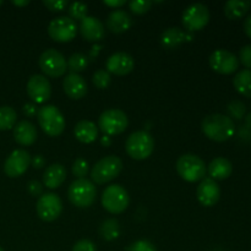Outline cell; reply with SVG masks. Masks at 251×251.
Returning <instances> with one entry per match:
<instances>
[{
	"label": "cell",
	"mask_w": 251,
	"mask_h": 251,
	"mask_svg": "<svg viewBox=\"0 0 251 251\" xmlns=\"http://www.w3.org/2000/svg\"><path fill=\"white\" fill-rule=\"evenodd\" d=\"M201 127L208 139L217 142L227 141L235 132V124L232 118L223 114L207 115L202 120Z\"/></svg>",
	"instance_id": "1"
},
{
	"label": "cell",
	"mask_w": 251,
	"mask_h": 251,
	"mask_svg": "<svg viewBox=\"0 0 251 251\" xmlns=\"http://www.w3.org/2000/svg\"><path fill=\"white\" fill-rule=\"evenodd\" d=\"M97 195L95 184L88 179H76L71 183L68 190V198L74 206L87 208L93 205Z\"/></svg>",
	"instance_id": "2"
},
{
	"label": "cell",
	"mask_w": 251,
	"mask_h": 251,
	"mask_svg": "<svg viewBox=\"0 0 251 251\" xmlns=\"http://www.w3.org/2000/svg\"><path fill=\"white\" fill-rule=\"evenodd\" d=\"M39 126L50 137H56L63 134L65 129V119L55 105H43L37 113Z\"/></svg>",
	"instance_id": "3"
},
{
	"label": "cell",
	"mask_w": 251,
	"mask_h": 251,
	"mask_svg": "<svg viewBox=\"0 0 251 251\" xmlns=\"http://www.w3.org/2000/svg\"><path fill=\"white\" fill-rule=\"evenodd\" d=\"M154 149L153 137L147 131H135L127 137L125 150L131 158L136 161L149 158Z\"/></svg>",
	"instance_id": "4"
},
{
	"label": "cell",
	"mask_w": 251,
	"mask_h": 251,
	"mask_svg": "<svg viewBox=\"0 0 251 251\" xmlns=\"http://www.w3.org/2000/svg\"><path fill=\"white\" fill-rule=\"evenodd\" d=\"M206 171L207 168L205 162L196 154H183L176 161V172L184 180L189 183L202 180Z\"/></svg>",
	"instance_id": "5"
},
{
	"label": "cell",
	"mask_w": 251,
	"mask_h": 251,
	"mask_svg": "<svg viewBox=\"0 0 251 251\" xmlns=\"http://www.w3.org/2000/svg\"><path fill=\"white\" fill-rule=\"evenodd\" d=\"M123 169V162L117 156H107L104 158L100 159L97 163L93 166L91 171V179L96 184L109 183L110 180L117 178Z\"/></svg>",
	"instance_id": "6"
},
{
	"label": "cell",
	"mask_w": 251,
	"mask_h": 251,
	"mask_svg": "<svg viewBox=\"0 0 251 251\" xmlns=\"http://www.w3.org/2000/svg\"><path fill=\"white\" fill-rule=\"evenodd\" d=\"M130 202L127 191L119 184H114L105 188L102 194V205L108 212L119 215L124 212Z\"/></svg>",
	"instance_id": "7"
},
{
	"label": "cell",
	"mask_w": 251,
	"mask_h": 251,
	"mask_svg": "<svg viewBox=\"0 0 251 251\" xmlns=\"http://www.w3.org/2000/svg\"><path fill=\"white\" fill-rule=\"evenodd\" d=\"M39 68L48 77H60L68 70L65 58L56 49H47L39 56Z\"/></svg>",
	"instance_id": "8"
},
{
	"label": "cell",
	"mask_w": 251,
	"mask_h": 251,
	"mask_svg": "<svg viewBox=\"0 0 251 251\" xmlns=\"http://www.w3.org/2000/svg\"><path fill=\"white\" fill-rule=\"evenodd\" d=\"M129 120L126 114L119 109H108L100 114L98 127L105 135H119L126 130Z\"/></svg>",
	"instance_id": "9"
},
{
	"label": "cell",
	"mask_w": 251,
	"mask_h": 251,
	"mask_svg": "<svg viewBox=\"0 0 251 251\" xmlns=\"http://www.w3.org/2000/svg\"><path fill=\"white\" fill-rule=\"evenodd\" d=\"M77 26L69 16H59L53 19L48 26V34L53 41L59 43L71 42L77 34Z\"/></svg>",
	"instance_id": "10"
},
{
	"label": "cell",
	"mask_w": 251,
	"mask_h": 251,
	"mask_svg": "<svg viewBox=\"0 0 251 251\" xmlns=\"http://www.w3.org/2000/svg\"><path fill=\"white\" fill-rule=\"evenodd\" d=\"M37 215L44 222H53L63 211V202L56 194L47 193L39 196L36 205Z\"/></svg>",
	"instance_id": "11"
},
{
	"label": "cell",
	"mask_w": 251,
	"mask_h": 251,
	"mask_svg": "<svg viewBox=\"0 0 251 251\" xmlns=\"http://www.w3.org/2000/svg\"><path fill=\"white\" fill-rule=\"evenodd\" d=\"M210 21V10L203 4H193L183 12V25L188 31H200Z\"/></svg>",
	"instance_id": "12"
},
{
	"label": "cell",
	"mask_w": 251,
	"mask_h": 251,
	"mask_svg": "<svg viewBox=\"0 0 251 251\" xmlns=\"http://www.w3.org/2000/svg\"><path fill=\"white\" fill-rule=\"evenodd\" d=\"M210 66L213 71L223 75L235 73L239 68V59L226 49H217L210 56Z\"/></svg>",
	"instance_id": "13"
},
{
	"label": "cell",
	"mask_w": 251,
	"mask_h": 251,
	"mask_svg": "<svg viewBox=\"0 0 251 251\" xmlns=\"http://www.w3.org/2000/svg\"><path fill=\"white\" fill-rule=\"evenodd\" d=\"M27 95L33 102L42 104L51 96V86L48 78L43 75H33L27 82Z\"/></svg>",
	"instance_id": "14"
},
{
	"label": "cell",
	"mask_w": 251,
	"mask_h": 251,
	"mask_svg": "<svg viewBox=\"0 0 251 251\" xmlns=\"http://www.w3.org/2000/svg\"><path fill=\"white\" fill-rule=\"evenodd\" d=\"M31 164V156L26 150H16L12 152L4 163V172L10 178L22 176Z\"/></svg>",
	"instance_id": "15"
},
{
	"label": "cell",
	"mask_w": 251,
	"mask_h": 251,
	"mask_svg": "<svg viewBox=\"0 0 251 251\" xmlns=\"http://www.w3.org/2000/svg\"><path fill=\"white\" fill-rule=\"evenodd\" d=\"M135 61L130 54L119 51L108 58L105 63V69L109 74H114L117 76H124L134 70Z\"/></svg>",
	"instance_id": "16"
},
{
	"label": "cell",
	"mask_w": 251,
	"mask_h": 251,
	"mask_svg": "<svg viewBox=\"0 0 251 251\" xmlns=\"http://www.w3.org/2000/svg\"><path fill=\"white\" fill-rule=\"evenodd\" d=\"M198 200L205 207H212L218 202L221 196V189L216 180L211 178L202 179L198 186Z\"/></svg>",
	"instance_id": "17"
},
{
	"label": "cell",
	"mask_w": 251,
	"mask_h": 251,
	"mask_svg": "<svg viewBox=\"0 0 251 251\" xmlns=\"http://www.w3.org/2000/svg\"><path fill=\"white\" fill-rule=\"evenodd\" d=\"M80 33L87 42H100L104 38L105 29L102 22L92 16H87L81 21Z\"/></svg>",
	"instance_id": "18"
},
{
	"label": "cell",
	"mask_w": 251,
	"mask_h": 251,
	"mask_svg": "<svg viewBox=\"0 0 251 251\" xmlns=\"http://www.w3.org/2000/svg\"><path fill=\"white\" fill-rule=\"evenodd\" d=\"M64 91L71 100H81L87 93V83L78 74H69L63 82Z\"/></svg>",
	"instance_id": "19"
},
{
	"label": "cell",
	"mask_w": 251,
	"mask_h": 251,
	"mask_svg": "<svg viewBox=\"0 0 251 251\" xmlns=\"http://www.w3.org/2000/svg\"><path fill=\"white\" fill-rule=\"evenodd\" d=\"M38 137L36 126L28 120H21L14 126V139L22 146H31Z\"/></svg>",
	"instance_id": "20"
},
{
	"label": "cell",
	"mask_w": 251,
	"mask_h": 251,
	"mask_svg": "<svg viewBox=\"0 0 251 251\" xmlns=\"http://www.w3.org/2000/svg\"><path fill=\"white\" fill-rule=\"evenodd\" d=\"M132 19L124 10H114L107 19V27L113 33H123L131 28Z\"/></svg>",
	"instance_id": "21"
},
{
	"label": "cell",
	"mask_w": 251,
	"mask_h": 251,
	"mask_svg": "<svg viewBox=\"0 0 251 251\" xmlns=\"http://www.w3.org/2000/svg\"><path fill=\"white\" fill-rule=\"evenodd\" d=\"M66 179V169L63 164H51L43 174V184L49 189H58Z\"/></svg>",
	"instance_id": "22"
},
{
	"label": "cell",
	"mask_w": 251,
	"mask_h": 251,
	"mask_svg": "<svg viewBox=\"0 0 251 251\" xmlns=\"http://www.w3.org/2000/svg\"><path fill=\"white\" fill-rule=\"evenodd\" d=\"M207 171L213 180H225L232 174L233 166L225 157H217L208 164Z\"/></svg>",
	"instance_id": "23"
},
{
	"label": "cell",
	"mask_w": 251,
	"mask_h": 251,
	"mask_svg": "<svg viewBox=\"0 0 251 251\" xmlns=\"http://www.w3.org/2000/svg\"><path fill=\"white\" fill-rule=\"evenodd\" d=\"M75 136L82 144H91V142L96 141L98 137V129L96 126L95 123L90 122V120H81L76 124Z\"/></svg>",
	"instance_id": "24"
},
{
	"label": "cell",
	"mask_w": 251,
	"mask_h": 251,
	"mask_svg": "<svg viewBox=\"0 0 251 251\" xmlns=\"http://www.w3.org/2000/svg\"><path fill=\"white\" fill-rule=\"evenodd\" d=\"M251 2L245 0H229L225 4V14L229 20H239L250 10Z\"/></svg>",
	"instance_id": "25"
},
{
	"label": "cell",
	"mask_w": 251,
	"mask_h": 251,
	"mask_svg": "<svg viewBox=\"0 0 251 251\" xmlns=\"http://www.w3.org/2000/svg\"><path fill=\"white\" fill-rule=\"evenodd\" d=\"M186 36L180 28L178 27H171L166 29L161 36V43L167 49H176L184 43Z\"/></svg>",
	"instance_id": "26"
},
{
	"label": "cell",
	"mask_w": 251,
	"mask_h": 251,
	"mask_svg": "<svg viewBox=\"0 0 251 251\" xmlns=\"http://www.w3.org/2000/svg\"><path fill=\"white\" fill-rule=\"evenodd\" d=\"M233 85L240 95L251 98V70L244 69L239 71L233 78Z\"/></svg>",
	"instance_id": "27"
},
{
	"label": "cell",
	"mask_w": 251,
	"mask_h": 251,
	"mask_svg": "<svg viewBox=\"0 0 251 251\" xmlns=\"http://www.w3.org/2000/svg\"><path fill=\"white\" fill-rule=\"evenodd\" d=\"M100 237L103 239L108 240H114L119 237V233H120V227H119V222H118L115 218H109V220L104 221L100 226Z\"/></svg>",
	"instance_id": "28"
},
{
	"label": "cell",
	"mask_w": 251,
	"mask_h": 251,
	"mask_svg": "<svg viewBox=\"0 0 251 251\" xmlns=\"http://www.w3.org/2000/svg\"><path fill=\"white\" fill-rule=\"evenodd\" d=\"M16 112L11 107H0V130H9L16 124Z\"/></svg>",
	"instance_id": "29"
},
{
	"label": "cell",
	"mask_w": 251,
	"mask_h": 251,
	"mask_svg": "<svg viewBox=\"0 0 251 251\" xmlns=\"http://www.w3.org/2000/svg\"><path fill=\"white\" fill-rule=\"evenodd\" d=\"M66 64H68V69L71 71V74H78L87 68L88 61L83 54L75 53L69 58Z\"/></svg>",
	"instance_id": "30"
},
{
	"label": "cell",
	"mask_w": 251,
	"mask_h": 251,
	"mask_svg": "<svg viewBox=\"0 0 251 251\" xmlns=\"http://www.w3.org/2000/svg\"><path fill=\"white\" fill-rule=\"evenodd\" d=\"M69 17L71 20H80L82 21L85 17H87V5L83 2H73L68 9Z\"/></svg>",
	"instance_id": "31"
},
{
	"label": "cell",
	"mask_w": 251,
	"mask_h": 251,
	"mask_svg": "<svg viewBox=\"0 0 251 251\" xmlns=\"http://www.w3.org/2000/svg\"><path fill=\"white\" fill-rule=\"evenodd\" d=\"M110 74L105 70H98L93 74V85L96 86V88L98 90H104L108 86L110 85Z\"/></svg>",
	"instance_id": "32"
},
{
	"label": "cell",
	"mask_w": 251,
	"mask_h": 251,
	"mask_svg": "<svg viewBox=\"0 0 251 251\" xmlns=\"http://www.w3.org/2000/svg\"><path fill=\"white\" fill-rule=\"evenodd\" d=\"M227 109L229 112L230 117L235 118V119H242V118H244L245 112H247V107L240 100H233V102H230Z\"/></svg>",
	"instance_id": "33"
},
{
	"label": "cell",
	"mask_w": 251,
	"mask_h": 251,
	"mask_svg": "<svg viewBox=\"0 0 251 251\" xmlns=\"http://www.w3.org/2000/svg\"><path fill=\"white\" fill-rule=\"evenodd\" d=\"M129 6L134 14L142 15L146 14L151 9L152 1H149V0H132V1L129 2Z\"/></svg>",
	"instance_id": "34"
},
{
	"label": "cell",
	"mask_w": 251,
	"mask_h": 251,
	"mask_svg": "<svg viewBox=\"0 0 251 251\" xmlns=\"http://www.w3.org/2000/svg\"><path fill=\"white\" fill-rule=\"evenodd\" d=\"M73 173H74V176H77L78 179H83V176H87V173H88L87 162L82 158L76 159L73 164Z\"/></svg>",
	"instance_id": "35"
},
{
	"label": "cell",
	"mask_w": 251,
	"mask_h": 251,
	"mask_svg": "<svg viewBox=\"0 0 251 251\" xmlns=\"http://www.w3.org/2000/svg\"><path fill=\"white\" fill-rule=\"evenodd\" d=\"M127 251H157V249L151 242H149V240L146 239H141L132 243V244L127 248Z\"/></svg>",
	"instance_id": "36"
},
{
	"label": "cell",
	"mask_w": 251,
	"mask_h": 251,
	"mask_svg": "<svg viewBox=\"0 0 251 251\" xmlns=\"http://www.w3.org/2000/svg\"><path fill=\"white\" fill-rule=\"evenodd\" d=\"M43 5L50 11H63L69 6L68 0H43Z\"/></svg>",
	"instance_id": "37"
},
{
	"label": "cell",
	"mask_w": 251,
	"mask_h": 251,
	"mask_svg": "<svg viewBox=\"0 0 251 251\" xmlns=\"http://www.w3.org/2000/svg\"><path fill=\"white\" fill-rule=\"evenodd\" d=\"M73 251H97L95 243L88 239H81L73 247Z\"/></svg>",
	"instance_id": "38"
},
{
	"label": "cell",
	"mask_w": 251,
	"mask_h": 251,
	"mask_svg": "<svg viewBox=\"0 0 251 251\" xmlns=\"http://www.w3.org/2000/svg\"><path fill=\"white\" fill-rule=\"evenodd\" d=\"M239 59L240 61H242L243 65L250 70L251 69V44L244 46L242 49H240Z\"/></svg>",
	"instance_id": "39"
},
{
	"label": "cell",
	"mask_w": 251,
	"mask_h": 251,
	"mask_svg": "<svg viewBox=\"0 0 251 251\" xmlns=\"http://www.w3.org/2000/svg\"><path fill=\"white\" fill-rule=\"evenodd\" d=\"M27 189H28V191L31 193V195L38 196V195H41V194H42L43 186H42V184L39 183V181L31 180L28 183V185H27Z\"/></svg>",
	"instance_id": "40"
},
{
	"label": "cell",
	"mask_w": 251,
	"mask_h": 251,
	"mask_svg": "<svg viewBox=\"0 0 251 251\" xmlns=\"http://www.w3.org/2000/svg\"><path fill=\"white\" fill-rule=\"evenodd\" d=\"M22 110H24V114L29 118L34 117V115H37V113H38L36 104H33V103H27V104H25Z\"/></svg>",
	"instance_id": "41"
},
{
	"label": "cell",
	"mask_w": 251,
	"mask_h": 251,
	"mask_svg": "<svg viewBox=\"0 0 251 251\" xmlns=\"http://www.w3.org/2000/svg\"><path fill=\"white\" fill-rule=\"evenodd\" d=\"M31 163H32V166H33L36 169H41V168H43V167H44V163H46V161H44L43 156L38 154V156H34L33 158L31 159Z\"/></svg>",
	"instance_id": "42"
},
{
	"label": "cell",
	"mask_w": 251,
	"mask_h": 251,
	"mask_svg": "<svg viewBox=\"0 0 251 251\" xmlns=\"http://www.w3.org/2000/svg\"><path fill=\"white\" fill-rule=\"evenodd\" d=\"M104 5H107V6H110V7H120L123 6V5H125V0H104Z\"/></svg>",
	"instance_id": "43"
},
{
	"label": "cell",
	"mask_w": 251,
	"mask_h": 251,
	"mask_svg": "<svg viewBox=\"0 0 251 251\" xmlns=\"http://www.w3.org/2000/svg\"><path fill=\"white\" fill-rule=\"evenodd\" d=\"M243 27H244L245 34H247V36L251 39V15H249V16L244 20V25H243Z\"/></svg>",
	"instance_id": "44"
},
{
	"label": "cell",
	"mask_w": 251,
	"mask_h": 251,
	"mask_svg": "<svg viewBox=\"0 0 251 251\" xmlns=\"http://www.w3.org/2000/svg\"><path fill=\"white\" fill-rule=\"evenodd\" d=\"M12 4L16 5V6H26V5L29 4V1L28 0H24V1H16V0H14Z\"/></svg>",
	"instance_id": "45"
},
{
	"label": "cell",
	"mask_w": 251,
	"mask_h": 251,
	"mask_svg": "<svg viewBox=\"0 0 251 251\" xmlns=\"http://www.w3.org/2000/svg\"><path fill=\"white\" fill-rule=\"evenodd\" d=\"M245 125H247L249 129H251V112L245 115Z\"/></svg>",
	"instance_id": "46"
},
{
	"label": "cell",
	"mask_w": 251,
	"mask_h": 251,
	"mask_svg": "<svg viewBox=\"0 0 251 251\" xmlns=\"http://www.w3.org/2000/svg\"><path fill=\"white\" fill-rule=\"evenodd\" d=\"M100 142H102V145H105V146H109L110 145V139L108 136H103L102 140H100Z\"/></svg>",
	"instance_id": "47"
},
{
	"label": "cell",
	"mask_w": 251,
	"mask_h": 251,
	"mask_svg": "<svg viewBox=\"0 0 251 251\" xmlns=\"http://www.w3.org/2000/svg\"><path fill=\"white\" fill-rule=\"evenodd\" d=\"M0 251H4V250H2V248H1V247H0Z\"/></svg>",
	"instance_id": "48"
},
{
	"label": "cell",
	"mask_w": 251,
	"mask_h": 251,
	"mask_svg": "<svg viewBox=\"0 0 251 251\" xmlns=\"http://www.w3.org/2000/svg\"><path fill=\"white\" fill-rule=\"evenodd\" d=\"M0 5H1V1H0Z\"/></svg>",
	"instance_id": "49"
}]
</instances>
